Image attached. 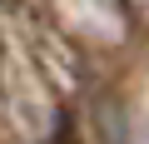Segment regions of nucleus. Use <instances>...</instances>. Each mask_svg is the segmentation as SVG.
Returning a JSON list of instances; mask_svg holds the SVG:
<instances>
[{
  "instance_id": "nucleus-1",
  "label": "nucleus",
  "mask_w": 149,
  "mask_h": 144,
  "mask_svg": "<svg viewBox=\"0 0 149 144\" xmlns=\"http://www.w3.org/2000/svg\"><path fill=\"white\" fill-rule=\"evenodd\" d=\"M55 144H80V139H74V124H70L65 114L55 119Z\"/></svg>"
}]
</instances>
